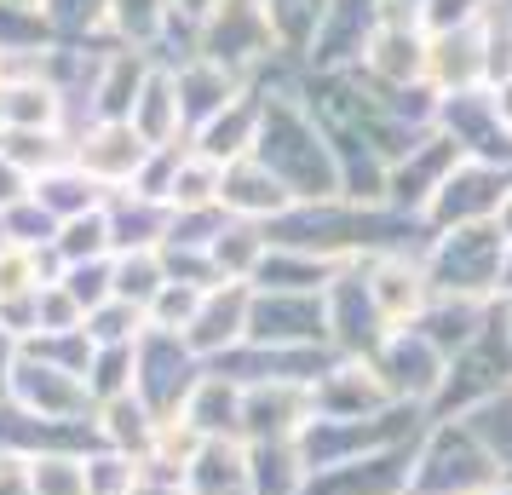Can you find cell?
I'll return each instance as SVG.
<instances>
[{
    "label": "cell",
    "instance_id": "obj_45",
    "mask_svg": "<svg viewBox=\"0 0 512 495\" xmlns=\"http://www.w3.org/2000/svg\"><path fill=\"white\" fill-rule=\"evenodd\" d=\"M495 0H420V29L426 35H455V29L484 24Z\"/></svg>",
    "mask_w": 512,
    "mask_h": 495
},
{
    "label": "cell",
    "instance_id": "obj_19",
    "mask_svg": "<svg viewBox=\"0 0 512 495\" xmlns=\"http://www.w3.org/2000/svg\"><path fill=\"white\" fill-rule=\"evenodd\" d=\"M426 81L438 93H478L489 87V18L455 35H426Z\"/></svg>",
    "mask_w": 512,
    "mask_h": 495
},
{
    "label": "cell",
    "instance_id": "obj_40",
    "mask_svg": "<svg viewBox=\"0 0 512 495\" xmlns=\"http://www.w3.org/2000/svg\"><path fill=\"white\" fill-rule=\"evenodd\" d=\"M167 288V265L162 248H139V254H116V300H133V306L150 311V300Z\"/></svg>",
    "mask_w": 512,
    "mask_h": 495
},
{
    "label": "cell",
    "instance_id": "obj_20",
    "mask_svg": "<svg viewBox=\"0 0 512 495\" xmlns=\"http://www.w3.org/2000/svg\"><path fill=\"white\" fill-rule=\"evenodd\" d=\"M219 208L231 219H248V225H277L282 213H294V190L282 185L259 156H242V162L225 167V185H219Z\"/></svg>",
    "mask_w": 512,
    "mask_h": 495
},
{
    "label": "cell",
    "instance_id": "obj_9",
    "mask_svg": "<svg viewBox=\"0 0 512 495\" xmlns=\"http://www.w3.org/2000/svg\"><path fill=\"white\" fill-rule=\"evenodd\" d=\"M369 363H374V375L386 380L392 403H415V409H426V415H432V403H438L443 380H449V357H443L420 329L386 334V346H380Z\"/></svg>",
    "mask_w": 512,
    "mask_h": 495
},
{
    "label": "cell",
    "instance_id": "obj_26",
    "mask_svg": "<svg viewBox=\"0 0 512 495\" xmlns=\"http://www.w3.org/2000/svg\"><path fill=\"white\" fill-rule=\"evenodd\" d=\"M133 133H139L150 150H167V144H190V127H185V104H179V81H173V70H150V81H144L139 104H133Z\"/></svg>",
    "mask_w": 512,
    "mask_h": 495
},
{
    "label": "cell",
    "instance_id": "obj_42",
    "mask_svg": "<svg viewBox=\"0 0 512 495\" xmlns=\"http://www.w3.org/2000/svg\"><path fill=\"white\" fill-rule=\"evenodd\" d=\"M144 329H150V317L133 300H104L98 311H87V340L93 346H133V340H144Z\"/></svg>",
    "mask_w": 512,
    "mask_h": 495
},
{
    "label": "cell",
    "instance_id": "obj_44",
    "mask_svg": "<svg viewBox=\"0 0 512 495\" xmlns=\"http://www.w3.org/2000/svg\"><path fill=\"white\" fill-rule=\"evenodd\" d=\"M139 490V461L121 449H98L87 455V495H133Z\"/></svg>",
    "mask_w": 512,
    "mask_h": 495
},
{
    "label": "cell",
    "instance_id": "obj_14",
    "mask_svg": "<svg viewBox=\"0 0 512 495\" xmlns=\"http://www.w3.org/2000/svg\"><path fill=\"white\" fill-rule=\"evenodd\" d=\"M357 75L380 87V93H403V87H420L426 81V29L420 18H403V12H386L380 6V29H374L369 52Z\"/></svg>",
    "mask_w": 512,
    "mask_h": 495
},
{
    "label": "cell",
    "instance_id": "obj_35",
    "mask_svg": "<svg viewBox=\"0 0 512 495\" xmlns=\"http://www.w3.org/2000/svg\"><path fill=\"white\" fill-rule=\"evenodd\" d=\"M116 254V231H110V213L93 208L81 219H64L52 236V260L58 265H87V260H110Z\"/></svg>",
    "mask_w": 512,
    "mask_h": 495
},
{
    "label": "cell",
    "instance_id": "obj_39",
    "mask_svg": "<svg viewBox=\"0 0 512 495\" xmlns=\"http://www.w3.org/2000/svg\"><path fill=\"white\" fill-rule=\"evenodd\" d=\"M139 386V340L133 346H93V363H87V392L93 403L127 398Z\"/></svg>",
    "mask_w": 512,
    "mask_h": 495
},
{
    "label": "cell",
    "instance_id": "obj_53",
    "mask_svg": "<svg viewBox=\"0 0 512 495\" xmlns=\"http://www.w3.org/2000/svg\"><path fill=\"white\" fill-rule=\"evenodd\" d=\"M484 495H512V478H495V484H489Z\"/></svg>",
    "mask_w": 512,
    "mask_h": 495
},
{
    "label": "cell",
    "instance_id": "obj_32",
    "mask_svg": "<svg viewBox=\"0 0 512 495\" xmlns=\"http://www.w3.org/2000/svg\"><path fill=\"white\" fill-rule=\"evenodd\" d=\"M64 98L52 81H6L0 87V127H24V133H58Z\"/></svg>",
    "mask_w": 512,
    "mask_h": 495
},
{
    "label": "cell",
    "instance_id": "obj_38",
    "mask_svg": "<svg viewBox=\"0 0 512 495\" xmlns=\"http://www.w3.org/2000/svg\"><path fill=\"white\" fill-rule=\"evenodd\" d=\"M29 495H87V455L70 449H29Z\"/></svg>",
    "mask_w": 512,
    "mask_h": 495
},
{
    "label": "cell",
    "instance_id": "obj_6",
    "mask_svg": "<svg viewBox=\"0 0 512 495\" xmlns=\"http://www.w3.org/2000/svg\"><path fill=\"white\" fill-rule=\"evenodd\" d=\"M507 190H512V167L472 162V156H466V162L443 179V190L432 196V208L420 213V225H426V236L461 231V225H495Z\"/></svg>",
    "mask_w": 512,
    "mask_h": 495
},
{
    "label": "cell",
    "instance_id": "obj_37",
    "mask_svg": "<svg viewBox=\"0 0 512 495\" xmlns=\"http://www.w3.org/2000/svg\"><path fill=\"white\" fill-rule=\"evenodd\" d=\"M219 185H225V167L208 162L196 144L179 156V173H173V190H167V208L190 213V208H219Z\"/></svg>",
    "mask_w": 512,
    "mask_h": 495
},
{
    "label": "cell",
    "instance_id": "obj_1",
    "mask_svg": "<svg viewBox=\"0 0 512 495\" xmlns=\"http://www.w3.org/2000/svg\"><path fill=\"white\" fill-rule=\"evenodd\" d=\"M259 93H265L259 144H254L259 162L294 190V202H334V196H346L340 156H334V144H328L323 121L311 116L300 81H288V87H259Z\"/></svg>",
    "mask_w": 512,
    "mask_h": 495
},
{
    "label": "cell",
    "instance_id": "obj_48",
    "mask_svg": "<svg viewBox=\"0 0 512 495\" xmlns=\"http://www.w3.org/2000/svg\"><path fill=\"white\" fill-rule=\"evenodd\" d=\"M489 104H495V121L507 127V139H512V75L489 81Z\"/></svg>",
    "mask_w": 512,
    "mask_h": 495
},
{
    "label": "cell",
    "instance_id": "obj_51",
    "mask_svg": "<svg viewBox=\"0 0 512 495\" xmlns=\"http://www.w3.org/2000/svg\"><path fill=\"white\" fill-rule=\"evenodd\" d=\"M386 12H403V18H420V0H380Z\"/></svg>",
    "mask_w": 512,
    "mask_h": 495
},
{
    "label": "cell",
    "instance_id": "obj_36",
    "mask_svg": "<svg viewBox=\"0 0 512 495\" xmlns=\"http://www.w3.org/2000/svg\"><path fill=\"white\" fill-rule=\"evenodd\" d=\"M254 455V495H305L311 490V467H305L300 444H248Z\"/></svg>",
    "mask_w": 512,
    "mask_h": 495
},
{
    "label": "cell",
    "instance_id": "obj_4",
    "mask_svg": "<svg viewBox=\"0 0 512 495\" xmlns=\"http://www.w3.org/2000/svg\"><path fill=\"white\" fill-rule=\"evenodd\" d=\"M196 58L225 64L242 81H254L271 58H282L277 35H271V18H265V0H219L208 18L196 24Z\"/></svg>",
    "mask_w": 512,
    "mask_h": 495
},
{
    "label": "cell",
    "instance_id": "obj_3",
    "mask_svg": "<svg viewBox=\"0 0 512 495\" xmlns=\"http://www.w3.org/2000/svg\"><path fill=\"white\" fill-rule=\"evenodd\" d=\"M495 478V455L466 421H432L415 444V472H409V495H484Z\"/></svg>",
    "mask_w": 512,
    "mask_h": 495
},
{
    "label": "cell",
    "instance_id": "obj_49",
    "mask_svg": "<svg viewBox=\"0 0 512 495\" xmlns=\"http://www.w3.org/2000/svg\"><path fill=\"white\" fill-rule=\"evenodd\" d=\"M133 495H190L185 478H150V472H139V490Z\"/></svg>",
    "mask_w": 512,
    "mask_h": 495
},
{
    "label": "cell",
    "instance_id": "obj_15",
    "mask_svg": "<svg viewBox=\"0 0 512 495\" xmlns=\"http://www.w3.org/2000/svg\"><path fill=\"white\" fill-rule=\"evenodd\" d=\"M311 426L305 380H248L242 386V438L248 444H294Z\"/></svg>",
    "mask_w": 512,
    "mask_h": 495
},
{
    "label": "cell",
    "instance_id": "obj_13",
    "mask_svg": "<svg viewBox=\"0 0 512 495\" xmlns=\"http://www.w3.org/2000/svg\"><path fill=\"white\" fill-rule=\"evenodd\" d=\"M386 409H392V392L374 375L369 357H334L311 380V421H374Z\"/></svg>",
    "mask_w": 512,
    "mask_h": 495
},
{
    "label": "cell",
    "instance_id": "obj_17",
    "mask_svg": "<svg viewBox=\"0 0 512 495\" xmlns=\"http://www.w3.org/2000/svg\"><path fill=\"white\" fill-rule=\"evenodd\" d=\"M248 311H254V288L248 283H219L208 300H202V311H196L185 346L202 357V363H225L231 352L248 346Z\"/></svg>",
    "mask_w": 512,
    "mask_h": 495
},
{
    "label": "cell",
    "instance_id": "obj_18",
    "mask_svg": "<svg viewBox=\"0 0 512 495\" xmlns=\"http://www.w3.org/2000/svg\"><path fill=\"white\" fill-rule=\"evenodd\" d=\"M438 127H443L455 144H461V156H472V162L512 167V139H507V127L495 121L489 87H478V93H443Z\"/></svg>",
    "mask_w": 512,
    "mask_h": 495
},
{
    "label": "cell",
    "instance_id": "obj_52",
    "mask_svg": "<svg viewBox=\"0 0 512 495\" xmlns=\"http://www.w3.org/2000/svg\"><path fill=\"white\" fill-rule=\"evenodd\" d=\"M495 225H501V236L512 242V190H507V202H501V213H495Z\"/></svg>",
    "mask_w": 512,
    "mask_h": 495
},
{
    "label": "cell",
    "instance_id": "obj_46",
    "mask_svg": "<svg viewBox=\"0 0 512 495\" xmlns=\"http://www.w3.org/2000/svg\"><path fill=\"white\" fill-rule=\"evenodd\" d=\"M29 196H35V179H29L18 162H6V156H0V213H12L18 202H29Z\"/></svg>",
    "mask_w": 512,
    "mask_h": 495
},
{
    "label": "cell",
    "instance_id": "obj_27",
    "mask_svg": "<svg viewBox=\"0 0 512 495\" xmlns=\"http://www.w3.org/2000/svg\"><path fill=\"white\" fill-rule=\"evenodd\" d=\"M150 52L144 47H121L104 58V70H98V87H93V116L98 121H127L133 116V104H139L144 81H150Z\"/></svg>",
    "mask_w": 512,
    "mask_h": 495
},
{
    "label": "cell",
    "instance_id": "obj_2",
    "mask_svg": "<svg viewBox=\"0 0 512 495\" xmlns=\"http://www.w3.org/2000/svg\"><path fill=\"white\" fill-rule=\"evenodd\" d=\"M420 260H426L432 294L443 300H478V306L501 300V265H507L501 225H461V231L426 236Z\"/></svg>",
    "mask_w": 512,
    "mask_h": 495
},
{
    "label": "cell",
    "instance_id": "obj_23",
    "mask_svg": "<svg viewBox=\"0 0 512 495\" xmlns=\"http://www.w3.org/2000/svg\"><path fill=\"white\" fill-rule=\"evenodd\" d=\"M179 421L208 444V438H242V380H231L225 369H208V375L190 386Z\"/></svg>",
    "mask_w": 512,
    "mask_h": 495
},
{
    "label": "cell",
    "instance_id": "obj_50",
    "mask_svg": "<svg viewBox=\"0 0 512 495\" xmlns=\"http://www.w3.org/2000/svg\"><path fill=\"white\" fill-rule=\"evenodd\" d=\"M213 6H219V0H173V12H179V18H190V24H202Z\"/></svg>",
    "mask_w": 512,
    "mask_h": 495
},
{
    "label": "cell",
    "instance_id": "obj_29",
    "mask_svg": "<svg viewBox=\"0 0 512 495\" xmlns=\"http://www.w3.org/2000/svg\"><path fill=\"white\" fill-rule=\"evenodd\" d=\"M340 271H346V265L317 260V254H300V248H277V242H271V254H265V265H259L254 288H265V294H328V283H334Z\"/></svg>",
    "mask_w": 512,
    "mask_h": 495
},
{
    "label": "cell",
    "instance_id": "obj_8",
    "mask_svg": "<svg viewBox=\"0 0 512 495\" xmlns=\"http://www.w3.org/2000/svg\"><path fill=\"white\" fill-rule=\"evenodd\" d=\"M248 346H265V352H328L323 294H265V288H254Z\"/></svg>",
    "mask_w": 512,
    "mask_h": 495
},
{
    "label": "cell",
    "instance_id": "obj_25",
    "mask_svg": "<svg viewBox=\"0 0 512 495\" xmlns=\"http://www.w3.org/2000/svg\"><path fill=\"white\" fill-rule=\"evenodd\" d=\"M259 116H265V93H259V87H248V93L236 98L231 110H219V116H213L190 144H196L208 162L231 167V162H242V156H254V144H259Z\"/></svg>",
    "mask_w": 512,
    "mask_h": 495
},
{
    "label": "cell",
    "instance_id": "obj_30",
    "mask_svg": "<svg viewBox=\"0 0 512 495\" xmlns=\"http://www.w3.org/2000/svg\"><path fill=\"white\" fill-rule=\"evenodd\" d=\"M489 311H495V306H478V300H443V294H438L432 306L420 311L415 329L426 334V340H432V346H438L449 363H455V357H461L466 346H472V340L489 329Z\"/></svg>",
    "mask_w": 512,
    "mask_h": 495
},
{
    "label": "cell",
    "instance_id": "obj_12",
    "mask_svg": "<svg viewBox=\"0 0 512 495\" xmlns=\"http://www.w3.org/2000/svg\"><path fill=\"white\" fill-rule=\"evenodd\" d=\"M208 375V363L190 352L179 334H156V329H144V340H139V392L156 415H179L185 409V398H190V386Z\"/></svg>",
    "mask_w": 512,
    "mask_h": 495
},
{
    "label": "cell",
    "instance_id": "obj_43",
    "mask_svg": "<svg viewBox=\"0 0 512 495\" xmlns=\"http://www.w3.org/2000/svg\"><path fill=\"white\" fill-rule=\"evenodd\" d=\"M208 294H213V288H208ZM208 294H202V288H190V283H167L162 294L150 300V311H144V317H150V329H156V334H179V340H185Z\"/></svg>",
    "mask_w": 512,
    "mask_h": 495
},
{
    "label": "cell",
    "instance_id": "obj_34",
    "mask_svg": "<svg viewBox=\"0 0 512 495\" xmlns=\"http://www.w3.org/2000/svg\"><path fill=\"white\" fill-rule=\"evenodd\" d=\"M265 18H271V35H277L282 58H311L317 35H323L328 0H265Z\"/></svg>",
    "mask_w": 512,
    "mask_h": 495
},
{
    "label": "cell",
    "instance_id": "obj_31",
    "mask_svg": "<svg viewBox=\"0 0 512 495\" xmlns=\"http://www.w3.org/2000/svg\"><path fill=\"white\" fill-rule=\"evenodd\" d=\"M213 271H219V283H248L254 288L259 265L271 254V231L265 225H248V219H231L225 231L213 236Z\"/></svg>",
    "mask_w": 512,
    "mask_h": 495
},
{
    "label": "cell",
    "instance_id": "obj_16",
    "mask_svg": "<svg viewBox=\"0 0 512 495\" xmlns=\"http://www.w3.org/2000/svg\"><path fill=\"white\" fill-rule=\"evenodd\" d=\"M70 162L104 190H127L139 179V167L150 162V144L133 133V121H93L81 144H70Z\"/></svg>",
    "mask_w": 512,
    "mask_h": 495
},
{
    "label": "cell",
    "instance_id": "obj_11",
    "mask_svg": "<svg viewBox=\"0 0 512 495\" xmlns=\"http://www.w3.org/2000/svg\"><path fill=\"white\" fill-rule=\"evenodd\" d=\"M363 277H369V294L380 317H386V329H415L420 311L432 306L438 294H432V277H426V260H420V248H386V254H369L363 260Z\"/></svg>",
    "mask_w": 512,
    "mask_h": 495
},
{
    "label": "cell",
    "instance_id": "obj_47",
    "mask_svg": "<svg viewBox=\"0 0 512 495\" xmlns=\"http://www.w3.org/2000/svg\"><path fill=\"white\" fill-rule=\"evenodd\" d=\"M0 495H29V461L0 449Z\"/></svg>",
    "mask_w": 512,
    "mask_h": 495
},
{
    "label": "cell",
    "instance_id": "obj_28",
    "mask_svg": "<svg viewBox=\"0 0 512 495\" xmlns=\"http://www.w3.org/2000/svg\"><path fill=\"white\" fill-rule=\"evenodd\" d=\"M156 426H162V415L150 409V403L139 398V392H127V398H110L93 409V432L104 449H121V455H133V461H144V449H150V438H156Z\"/></svg>",
    "mask_w": 512,
    "mask_h": 495
},
{
    "label": "cell",
    "instance_id": "obj_5",
    "mask_svg": "<svg viewBox=\"0 0 512 495\" xmlns=\"http://www.w3.org/2000/svg\"><path fill=\"white\" fill-rule=\"evenodd\" d=\"M6 398H12V409L24 421H47V426H87V415L98 409L87 380L75 375V369H58V363H47V357H35V352H24L12 363Z\"/></svg>",
    "mask_w": 512,
    "mask_h": 495
},
{
    "label": "cell",
    "instance_id": "obj_21",
    "mask_svg": "<svg viewBox=\"0 0 512 495\" xmlns=\"http://www.w3.org/2000/svg\"><path fill=\"white\" fill-rule=\"evenodd\" d=\"M374 29H380V0H328L323 35L311 47V70H357L369 52Z\"/></svg>",
    "mask_w": 512,
    "mask_h": 495
},
{
    "label": "cell",
    "instance_id": "obj_33",
    "mask_svg": "<svg viewBox=\"0 0 512 495\" xmlns=\"http://www.w3.org/2000/svg\"><path fill=\"white\" fill-rule=\"evenodd\" d=\"M35 202L64 225V219H81V213H93V208H104L110 196H104V185H93L87 173L75 162H64V167H52V173H41L35 179Z\"/></svg>",
    "mask_w": 512,
    "mask_h": 495
},
{
    "label": "cell",
    "instance_id": "obj_22",
    "mask_svg": "<svg viewBox=\"0 0 512 495\" xmlns=\"http://www.w3.org/2000/svg\"><path fill=\"white\" fill-rule=\"evenodd\" d=\"M173 81H179V104H185L190 139H196L219 110H231L236 98L254 87V81H242V75H231L225 64H208V58H185V64L173 70Z\"/></svg>",
    "mask_w": 512,
    "mask_h": 495
},
{
    "label": "cell",
    "instance_id": "obj_24",
    "mask_svg": "<svg viewBox=\"0 0 512 495\" xmlns=\"http://www.w3.org/2000/svg\"><path fill=\"white\" fill-rule=\"evenodd\" d=\"M190 495H254V455L248 438H208L185 472Z\"/></svg>",
    "mask_w": 512,
    "mask_h": 495
},
{
    "label": "cell",
    "instance_id": "obj_41",
    "mask_svg": "<svg viewBox=\"0 0 512 495\" xmlns=\"http://www.w3.org/2000/svg\"><path fill=\"white\" fill-rule=\"evenodd\" d=\"M461 421L484 438V449L495 455V467L512 472V386H507V392H495L489 403H478V409L461 415Z\"/></svg>",
    "mask_w": 512,
    "mask_h": 495
},
{
    "label": "cell",
    "instance_id": "obj_10",
    "mask_svg": "<svg viewBox=\"0 0 512 495\" xmlns=\"http://www.w3.org/2000/svg\"><path fill=\"white\" fill-rule=\"evenodd\" d=\"M323 306H328V352L334 357H374L380 346H386L392 329H386V317H380V306H374L363 260H351L346 271L328 283Z\"/></svg>",
    "mask_w": 512,
    "mask_h": 495
},
{
    "label": "cell",
    "instance_id": "obj_54",
    "mask_svg": "<svg viewBox=\"0 0 512 495\" xmlns=\"http://www.w3.org/2000/svg\"><path fill=\"white\" fill-rule=\"evenodd\" d=\"M507 478H512V472H507Z\"/></svg>",
    "mask_w": 512,
    "mask_h": 495
},
{
    "label": "cell",
    "instance_id": "obj_7",
    "mask_svg": "<svg viewBox=\"0 0 512 495\" xmlns=\"http://www.w3.org/2000/svg\"><path fill=\"white\" fill-rule=\"evenodd\" d=\"M461 144L449 139L443 127H432V133H420L403 156L392 162V173H386V208L397 213V219H415L420 225V213L432 208V196L443 190V179L461 167ZM426 231V225H420Z\"/></svg>",
    "mask_w": 512,
    "mask_h": 495
}]
</instances>
